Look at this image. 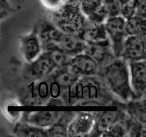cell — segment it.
Masks as SVG:
<instances>
[{
  "label": "cell",
  "instance_id": "1",
  "mask_svg": "<svg viewBox=\"0 0 146 137\" xmlns=\"http://www.w3.org/2000/svg\"><path fill=\"white\" fill-rule=\"evenodd\" d=\"M61 98L65 106L121 107L123 104L98 75L80 77L74 84L63 89Z\"/></svg>",
  "mask_w": 146,
  "mask_h": 137
},
{
  "label": "cell",
  "instance_id": "2",
  "mask_svg": "<svg viewBox=\"0 0 146 137\" xmlns=\"http://www.w3.org/2000/svg\"><path fill=\"white\" fill-rule=\"evenodd\" d=\"M108 89L122 102L135 99V94L130 84L128 64L123 59L115 58L100 68L98 74Z\"/></svg>",
  "mask_w": 146,
  "mask_h": 137
},
{
  "label": "cell",
  "instance_id": "3",
  "mask_svg": "<svg viewBox=\"0 0 146 137\" xmlns=\"http://www.w3.org/2000/svg\"><path fill=\"white\" fill-rule=\"evenodd\" d=\"M48 12V20L66 34H78L87 19L80 9L78 0H65L58 9Z\"/></svg>",
  "mask_w": 146,
  "mask_h": 137
},
{
  "label": "cell",
  "instance_id": "4",
  "mask_svg": "<svg viewBox=\"0 0 146 137\" xmlns=\"http://www.w3.org/2000/svg\"><path fill=\"white\" fill-rule=\"evenodd\" d=\"M125 19L121 15L108 17L104 23L108 38L116 58L121 57L124 41L127 37L125 31Z\"/></svg>",
  "mask_w": 146,
  "mask_h": 137
},
{
  "label": "cell",
  "instance_id": "5",
  "mask_svg": "<svg viewBox=\"0 0 146 137\" xmlns=\"http://www.w3.org/2000/svg\"><path fill=\"white\" fill-rule=\"evenodd\" d=\"M49 96L48 82L46 79L32 80L27 86V91L20 100L21 106H45Z\"/></svg>",
  "mask_w": 146,
  "mask_h": 137
},
{
  "label": "cell",
  "instance_id": "6",
  "mask_svg": "<svg viewBox=\"0 0 146 137\" xmlns=\"http://www.w3.org/2000/svg\"><path fill=\"white\" fill-rule=\"evenodd\" d=\"M96 111H80L70 122L68 127V136H88L94 128Z\"/></svg>",
  "mask_w": 146,
  "mask_h": 137
},
{
  "label": "cell",
  "instance_id": "7",
  "mask_svg": "<svg viewBox=\"0 0 146 137\" xmlns=\"http://www.w3.org/2000/svg\"><path fill=\"white\" fill-rule=\"evenodd\" d=\"M130 84L137 98L145 96L146 61L145 60L128 62Z\"/></svg>",
  "mask_w": 146,
  "mask_h": 137
},
{
  "label": "cell",
  "instance_id": "8",
  "mask_svg": "<svg viewBox=\"0 0 146 137\" xmlns=\"http://www.w3.org/2000/svg\"><path fill=\"white\" fill-rule=\"evenodd\" d=\"M84 52L86 53L94 59L101 68L111 63L116 58L114 55L108 39L86 43Z\"/></svg>",
  "mask_w": 146,
  "mask_h": 137
},
{
  "label": "cell",
  "instance_id": "9",
  "mask_svg": "<svg viewBox=\"0 0 146 137\" xmlns=\"http://www.w3.org/2000/svg\"><path fill=\"white\" fill-rule=\"evenodd\" d=\"M68 67L79 77L97 75L101 68L96 61L85 52L71 57Z\"/></svg>",
  "mask_w": 146,
  "mask_h": 137
},
{
  "label": "cell",
  "instance_id": "10",
  "mask_svg": "<svg viewBox=\"0 0 146 137\" xmlns=\"http://www.w3.org/2000/svg\"><path fill=\"white\" fill-rule=\"evenodd\" d=\"M146 39L136 36H127L124 41L121 58L127 62L145 60Z\"/></svg>",
  "mask_w": 146,
  "mask_h": 137
},
{
  "label": "cell",
  "instance_id": "11",
  "mask_svg": "<svg viewBox=\"0 0 146 137\" xmlns=\"http://www.w3.org/2000/svg\"><path fill=\"white\" fill-rule=\"evenodd\" d=\"M26 64L24 75L31 81L45 79L56 68L43 51L36 59Z\"/></svg>",
  "mask_w": 146,
  "mask_h": 137
},
{
  "label": "cell",
  "instance_id": "12",
  "mask_svg": "<svg viewBox=\"0 0 146 137\" xmlns=\"http://www.w3.org/2000/svg\"><path fill=\"white\" fill-rule=\"evenodd\" d=\"M125 114V111L121 107H118L116 111H96L94 128L88 136H101L106 130L114 123L123 118Z\"/></svg>",
  "mask_w": 146,
  "mask_h": 137
},
{
  "label": "cell",
  "instance_id": "13",
  "mask_svg": "<svg viewBox=\"0 0 146 137\" xmlns=\"http://www.w3.org/2000/svg\"><path fill=\"white\" fill-rule=\"evenodd\" d=\"M20 51L26 63L31 62L42 53V46L35 30L21 37Z\"/></svg>",
  "mask_w": 146,
  "mask_h": 137
},
{
  "label": "cell",
  "instance_id": "14",
  "mask_svg": "<svg viewBox=\"0 0 146 137\" xmlns=\"http://www.w3.org/2000/svg\"><path fill=\"white\" fill-rule=\"evenodd\" d=\"M60 115L61 111H25L23 112L21 120L46 129L51 126Z\"/></svg>",
  "mask_w": 146,
  "mask_h": 137
},
{
  "label": "cell",
  "instance_id": "15",
  "mask_svg": "<svg viewBox=\"0 0 146 137\" xmlns=\"http://www.w3.org/2000/svg\"><path fill=\"white\" fill-rule=\"evenodd\" d=\"M41 41V46L58 44L64 33L58 29L49 20H41L34 29Z\"/></svg>",
  "mask_w": 146,
  "mask_h": 137
},
{
  "label": "cell",
  "instance_id": "16",
  "mask_svg": "<svg viewBox=\"0 0 146 137\" xmlns=\"http://www.w3.org/2000/svg\"><path fill=\"white\" fill-rule=\"evenodd\" d=\"M58 46L71 57L84 52L86 42L76 34L64 33L58 43Z\"/></svg>",
  "mask_w": 146,
  "mask_h": 137
},
{
  "label": "cell",
  "instance_id": "17",
  "mask_svg": "<svg viewBox=\"0 0 146 137\" xmlns=\"http://www.w3.org/2000/svg\"><path fill=\"white\" fill-rule=\"evenodd\" d=\"M78 35L86 43L94 42L108 39L104 24H94L88 19H86L85 24Z\"/></svg>",
  "mask_w": 146,
  "mask_h": 137
},
{
  "label": "cell",
  "instance_id": "18",
  "mask_svg": "<svg viewBox=\"0 0 146 137\" xmlns=\"http://www.w3.org/2000/svg\"><path fill=\"white\" fill-rule=\"evenodd\" d=\"M76 114V111H61V115L58 120L51 126L46 128L47 137L68 136V125Z\"/></svg>",
  "mask_w": 146,
  "mask_h": 137
},
{
  "label": "cell",
  "instance_id": "19",
  "mask_svg": "<svg viewBox=\"0 0 146 137\" xmlns=\"http://www.w3.org/2000/svg\"><path fill=\"white\" fill-rule=\"evenodd\" d=\"M42 50L56 68L68 66L71 59L58 44L51 43L44 45L42 47Z\"/></svg>",
  "mask_w": 146,
  "mask_h": 137
},
{
  "label": "cell",
  "instance_id": "20",
  "mask_svg": "<svg viewBox=\"0 0 146 137\" xmlns=\"http://www.w3.org/2000/svg\"><path fill=\"white\" fill-rule=\"evenodd\" d=\"M121 108L125 111L128 118L146 122L145 96L123 103Z\"/></svg>",
  "mask_w": 146,
  "mask_h": 137
},
{
  "label": "cell",
  "instance_id": "21",
  "mask_svg": "<svg viewBox=\"0 0 146 137\" xmlns=\"http://www.w3.org/2000/svg\"><path fill=\"white\" fill-rule=\"evenodd\" d=\"M80 77L72 72L68 66L57 67L45 79L53 80L61 85L63 89L72 85Z\"/></svg>",
  "mask_w": 146,
  "mask_h": 137
},
{
  "label": "cell",
  "instance_id": "22",
  "mask_svg": "<svg viewBox=\"0 0 146 137\" xmlns=\"http://www.w3.org/2000/svg\"><path fill=\"white\" fill-rule=\"evenodd\" d=\"M13 134L19 137H47L45 128L31 125L22 120L16 123Z\"/></svg>",
  "mask_w": 146,
  "mask_h": 137
},
{
  "label": "cell",
  "instance_id": "23",
  "mask_svg": "<svg viewBox=\"0 0 146 137\" xmlns=\"http://www.w3.org/2000/svg\"><path fill=\"white\" fill-rule=\"evenodd\" d=\"M125 31L127 36H136L145 38L146 18L135 15L125 19Z\"/></svg>",
  "mask_w": 146,
  "mask_h": 137
},
{
  "label": "cell",
  "instance_id": "24",
  "mask_svg": "<svg viewBox=\"0 0 146 137\" xmlns=\"http://www.w3.org/2000/svg\"><path fill=\"white\" fill-rule=\"evenodd\" d=\"M126 114V113H125ZM126 114L123 118L120 119L117 122L114 123L108 129L106 130L102 134L103 137H125L128 136L126 123H125Z\"/></svg>",
  "mask_w": 146,
  "mask_h": 137
},
{
  "label": "cell",
  "instance_id": "25",
  "mask_svg": "<svg viewBox=\"0 0 146 137\" xmlns=\"http://www.w3.org/2000/svg\"><path fill=\"white\" fill-rule=\"evenodd\" d=\"M128 136L142 137L146 136V122L131 119L128 118L126 114L125 118Z\"/></svg>",
  "mask_w": 146,
  "mask_h": 137
},
{
  "label": "cell",
  "instance_id": "26",
  "mask_svg": "<svg viewBox=\"0 0 146 137\" xmlns=\"http://www.w3.org/2000/svg\"><path fill=\"white\" fill-rule=\"evenodd\" d=\"M78 2L83 14L87 17L102 5L103 0H78Z\"/></svg>",
  "mask_w": 146,
  "mask_h": 137
},
{
  "label": "cell",
  "instance_id": "27",
  "mask_svg": "<svg viewBox=\"0 0 146 137\" xmlns=\"http://www.w3.org/2000/svg\"><path fill=\"white\" fill-rule=\"evenodd\" d=\"M86 18L88 21L92 23H94V24H102L106 22L108 17L106 13V11L105 10L102 4V5L98 9H96L94 12H92L89 15L87 16Z\"/></svg>",
  "mask_w": 146,
  "mask_h": 137
},
{
  "label": "cell",
  "instance_id": "28",
  "mask_svg": "<svg viewBox=\"0 0 146 137\" xmlns=\"http://www.w3.org/2000/svg\"><path fill=\"white\" fill-rule=\"evenodd\" d=\"M103 6L108 17H117L121 14V5L117 0H103Z\"/></svg>",
  "mask_w": 146,
  "mask_h": 137
},
{
  "label": "cell",
  "instance_id": "29",
  "mask_svg": "<svg viewBox=\"0 0 146 137\" xmlns=\"http://www.w3.org/2000/svg\"><path fill=\"white\" fill-rule=\"evenodd\" d=\"M48 82V91L50 98H61L63 88L58 83L53 80H47Z\"/></svg>",
  "mask_w": 146,
  "mask_h": 137
},
{
  "label": "cell",
  "instance_id": "30",
  "mask_svg": "<svg viewBox=\"0 0 146 137\" xmlns=\"http://www.w3.org/2000/svg\"><path fill=\"white\" fill-rule=\"evenodd\" d=\"M135 9V15L146 18V0H131Z\"/></svg>",
  "mask_w": 146,
  "mask_h": 137
},
{
  "label": "cell",
  "instance_id": "31",
  "mask_svg": "<svg viewBox=\"0 0 146 137\" xmlns=\"http://www.w3.org/2000/svg\"><path fill=\"white\" fill-rule=\"evenodd\" d=\"M65 1V0H40L43 7L48 11H53L58 9Z\"/></svg>",
  "mask_w": 146,
  "mask_h": 137
},
{
  "label": "cell",
  "instance_id": "32",
  "mask_svg": "<svg viewBox=\"0 0 146 137\" xmlns=\"http://www.w3.org/2000/svg\"><path fill=\"white\" fill-rule=\"evenodd\" d=\"M120 15L123 17L125 20L131 18V17L135 15V9H134L133 5L131 1L129 2L126 3V4H123V5H121Z\"/></svg>",
  "mask_w": 146,
  "mask_h": 137
},
{
  "label": "cell",
  "instance_id": "33",
  "mask_svg": "<svg viewBox=\"0 0 146 137\" xmlns=\"http://www.w3.org/2000/svg\"><path fill=\"white\" fill-rule=\"evenodd\" d=\"M14 10L8 0H0V19L7 17Z\"/></svg>",
  "mask_w": 146,
  "mask_h": 137
},
{
  "label": "cell",
  "instance_id": "34",
  "mask_svg": "<svg viewBox=\"0 0 146 137\" xmlns=\"http://www.w3.org/2000/svg\"><path fill=\"white\" fill-rule=\"evenodd\" d=\"M4 108V115L7 117L9 119V121H11V122H18L21 119V116H22L23 112L21 111H9L7 108Z\"/></svg>",
  "mask_w": 146,
  "mask_h": 137
},
{
  "label": "cell",
  "instance_id": "35",
  "mask_svg": "<svg viewBox=\"0 0 146 137\" xmlns=\"http://www.w3.org/2000/svg\"><path fill=\"white\" fill-rule=\"evenodd\" d=\"M45 106H65L61 98H49Z\"/></svg>",
  "mask_w": 146,
  "mask_h": 137
},
{
  "label": "cell",
  "instance_id": "36",
  "mask_svg": "<svg viewBox=\"0 0 146 137\" xmlns=\"http://www.w3.org/2000/svg\"><path fill=\"white\" fill-rule=\"evenodd\" d=\"M117 1L119 2V4H121V5H123V4H126V3L129 2L130 1H131V0H117Z\"/></svg>",
  "mask_w": 146,
  "mask_h": 137
}]
</instances>
